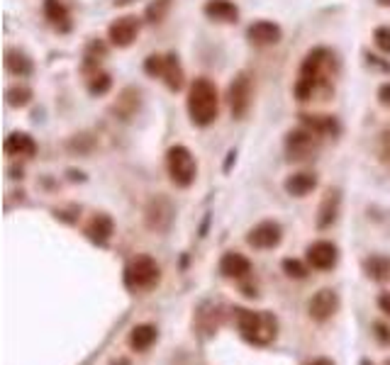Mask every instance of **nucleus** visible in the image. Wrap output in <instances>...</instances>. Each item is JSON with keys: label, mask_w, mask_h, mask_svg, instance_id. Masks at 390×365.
I'll return each instance as SVG.
<instances>
[{"label": "nucleus", "mask_w": 390, "mask_h": 365, "mask_svg": "<svg viewBox=\"0 0 390 365\" xmlns=\"http://www.w3.org/2000/svg\"><path fill=\"white\" fill-rule=\"evenodd\" d=\"M234 322L236 329H239L241 339L252 346H263L273 344L278 336V319L273 312H254V309L234 307Z\"/></svg>", "instance_id": "obj_1"}, {"label": "nucleus", "mask_w": 390, "mask_h": 365, "mask_svg": "<svg viewBox=\"0 0 390 365\" xmlns=\"http://www.w3.org/2000/svg\"><path fill=\"white\" fill-rule=\"evenodd\" d=\"M220 112V95L217 88L207 78H195L188 88V115L195 127H207Z\"/></svg>", "instance_id": "obj_2"}, {"label": "nucleus", "mask_w": 390, "mask_h": 365, "mask_svg": "<svg viewBox=\"0 0 390 365\" xmlns=\"http://www.w3.org/2000/svg\"><path fill=\"white\" fill-rule=\"evenodd\" d=\"M161 283V266L147 253H139L124 268V285L132 293H149Z\"/></svg>", "instance_id": "obj_3"}, {"label": "nucleus", "mask_w": 390, "mask_h": 365, "mask_svg": "<svg viewBox=\"0 0 390 365\" xmlns=\"http://www.w3.org/2000/svg\"><path fill=\"white\" fill-rule=\"evenodd\" d=\"M327 49H313V52L305 57L303 66H300V73H298V81H295V98L298 100H310L313 98V93L317 90V86L322 83V76H324V66H327Z\"/></svg>", "instance_id": "obj_4"}, {"label": "nucleus", "mask_w": 390, "mask_h": 365, "mask_svg": "<svg viewBox=\"0 0 390 365\" xmlns=\"http://www.w3.org/2000/svg\"><path fill=\"white\" fill-rule=\"evenodd\" d=\"M166 170H169V178L176 188H190L198 175V164H195L190 149L176 144L166 154Z\"/></svg>", "instance_id": "obj_5"}, {"label": "nucleus", "mask_w": 390, "mask_h": 365, "mask_svg": "<svg viewBox=\"0 0 390 365\" xmlns=\"http://www.w3.org/2000/svg\"><path fill=\"white\" fill-rule=\"evenodd\" d=\"M319 141H322V137H319V134H315V132H310L308 127L292 129V132H288V137H286L288 159H290V161L313 159V156L319 151Z\"/></svg>", "instance_id": "obj_6"}, {"label": "nucleus", "mask_w": 390, "mask_h": 365, "mask_svg": "<svg viewBox=\"0 0 390 365\" xmlns=\"http://www.w3.org/2000/svg\"><path fill=\"white\" fill-rule=\"evenodd\" d=\"M144 71L149 76L164 78V83L171 90H178L183 86V71H180L178 57H174V54H169V57H159V54L149 57L144 61Z\"/></svg>", "instance_id": "obj_7"}, {"label": "nucleus", "mask_w": 390, "mask_h": 365, "mask_svg": "<svg viewBox=\"0 0 390 365\" xmlns=\"http://www.w3.org/2000/svg\"><path fill=\"white\" fill-rule=\"evenodd\" d=\"M227 103H230L234 119L247 117L249 108H252V78H249V73H236L234 76V81L227 88Z\"/></svg>", "instance_id": "obj_8"}, {"label": "nucleus", "mask_w": 390, "mask_h": 365, "mask_svg": "<svg viewBox=\"0 0 390 365\" xmlns=\"http://www.w3.org/2000/svg\"><path fill=\"white\" fill-rule=\"evenodd\" d=\"M174 215H176L174 205H171V200L164 195H154L147 202V207H144V221H147V226L156 234L169 232L171 224H174Z\"/></svg>", "instance_id": "obj_9"}, {"label": "nucleus", "mask_w": 390, "mask_h": 365, "mask_svg": "<svg viewBox=\"0 0 390 365\" xmlns=\"http://www.w3.org/2000/svg\"><path fill=\"white\" fill-rule=\"evenodd\" d=\"M283 241V226L276 219H263L259 221L254 229H249L247 234V244L259 251H271L278 244Z\"/></svg>", "instance_id": "obj_10"}, {"label": "nucleus", "mask_w": 390, "mask_h": 365, "mask_svg": "<svg viewBox=\"0 0 390 365\" xmlns=\"http://www.w3.org/2000/svg\"><path fill=\"white\" fill-rule=\"evenodd\" d=\"M337 312H339V295L334 293V290L322 288V290H317L313 297H310L308 314H310V319H313V322H317V324L329 322V319H332Z\"/></svg>", "instance_id": "obj_11"}, {"label": "nucleus", "mask_w": 390, "mask_h": 365, "mask_svg": "<svg viewBox=\"0 0 390 365\" xmlns=\"http://www.w3.org/2000/svg\"><path fill=\"white\" fill-rule=\"evenodd\" d=\"M305 258H308V263L315 270H332L339 261V248L332 241L319 239V241L310 244L308 251H305Z\"/></svg>", "instance_id": "obj_12"}, {"label": "nucleus", "mask_w": 390, "mask_h": 365, "mask_svg": "<svg viewBox=\"0 0 390 365\" xmlns=\"http://www.w3.org/2000/svg\"><path fill=\"white\" fill-rule=\"evenodd\" d=\"M137 34H139V20L134 15L118 17V20L108 27V39L120 49L129 47V44L137 39Z\"/></svg>", "instance_id": "obj_13"}, {"label": "nucleus", "mask_w": 390, "mask_h": 365, "mask_svg": "<svg viewBox=\"0 0 390 365\" xmlns=\"http://www.w3.org/2000/svg\"><path fill=\"white\" fill-rule=\"evenodd\" d=\"M113 234H115V221L110 215L100 212V215H93L91 219H88L86 237L91 239L93 244H98V246H108V241L113 239Z\"/></svg>", "instance_id": "obj_14"}, {"label": "nucleus", "mask_w": 390, "mask_h": 365, "mask_svg": "<svg viewBox=\"0 0 390 365\" xmlns=\"http://www.w3.org/2000/svg\"><path fill=\"white\" fill-rule=\"evenodd\" d=\"M220 273L230 280H244L252 273V261L247 256H241L236 251H227L220 258Z\"/></svg>", "instance_id": "obj_15"}, {"label": "nucleus", "mask_w": 390, "mask_h": 365, "mask_svg": "<svg viewBox=\"0 0 390 365\" xmlns=\"http://www.w3.org/2000/svg\"><path fill=\"white\" fill-rule=\"evenodd\" d=\"M339 207H342V190H339V188H329V190L324 193L322 202H319V210H317L319 229H329V226L337 221Z\"/></svg>", "instance_id": "obj_16"}, {"label": "nucleus", "mask_w": 390, "mask_h": 365, "mask_svg": "<svg viewBox=\"0 0 390 365\" xmlns=\"http://www.w3.org/2000/svg\"><path fill=\"white\" fill-rule=\"evenodd\" d=\"M247 37L257 47H271V44L281 41V27H278L276 22L259 20V22H254V25H249Z\"/></svg>", "instance_id": "obj_17"}, {"label": "nucleus", "mask_w": 390, "mask_h": 365, "mask_svg": "<svg viewBox=\"0 0 390 365\" xmlns=\"http://www.w3.org/2000/svg\"><path fill=\"white\" fill-rule=\"evenodd\" d=\"M283 188H286V193L290 197H308L317 188V175L308 173V170H300V173L288 175Z\"/></svg>", "instance_id": "obj_18"}, {"label": "nucleus", "mask_w": 390, "mask_h": 365, "mask_svg": "<svg viewBox=\"0 0 390 365\" xmlns=\"http://www.w3.org/2000/svg\"><path fill=\"white\" fill-rule=\"evenodd\" d=\"M156 339H159V331H156L154 324H137L132 331H129L127 344H129V348H132V351L144 353V351H149L151 346L156 344Z\"/></svg>", "instance_id": "obj_19"}, {"label": "nucleus", "mask_w": 390, "mask_h": 365, "mask_svg": "<svg viewBox=\"0 0 390 365\" xmlns=\"http://www.w3.org/2000/svg\"><path fill=\"white\" fill-rule=\"evenodd\" d=\"M300 122L303 127H308L310 132L319 134V137H334L339 132V124L332 115H300Z\"/></svg>", "instance_id": "obj_20"}, {"label": "nucleus", "mask_w": 390, "mask_h": 365, "mask_svg": "<svg viewBox=\"0 0 390 365\" xmlns=\"http://www.w3.org/2000/svg\"><path fill=\"white\" fill-rule=\"evenodd\" d=\"M3 146H6V154H10V156H35L37 154L35 139L25 132H12Z\"/></svg>", "instance_id": "obj_21"}, {"label": "nucleus", "mask_w": 390, "mask_h": 365, "mask_svg": "<svg viewBox=\"0 0 390 365\" xmlns=\"http://www.w3.org/2000/svg\"><path fill=\"white\" fill-rule=\"evenodd\" d=\"M203 10H205V15L210 20L217 22H236V17H239V10L230 0H207Z\"/></svg>", "instance_id": "obj_22"}, {"label": "nucleus", "mask_w": 390, "mask_h": 365, "mask_svg": "<svg viewBox=\"0 0 390 365\" xmlns=\"http://www.w3.org/2000/svg\"><path fill=\"white\" fill-rule=\"evenodd\" d=\"M364 273L375 283H388L390 280V261L383 256H371L364 261Z\"/></svg>", "instance_id": "obj_23"}, {"label": "nucleus", "mask_w": 390, "mask_h": 365, "mask_svg": "<svg viewBox=\"0 0 390 365\" xmlns=\"http://www.w3.org/2000/svg\"><path fill=\"white\" fill-rule=\"evenodd\" d=\"M6 68L15 76H30L32 73V61L27 54L17 52V49H8L6 52Z\"/></svg>", "instance_id": "obj_24"}, {"label": "nucleus", "mask_w": 390, "mask_h": 365, "mask_svg": "<svg viewBox=\"0 0 390 365\" xmlns=\"http://www.w3.org/2000/svg\"><path fill=\"white\" fill-rule=\"evenodd\" d=\"M44 15L52 25H66L68 10L62 0H44Z\"/></svg>", "instance_id": "obj_25"}, {"label": "nucleus", "mask_w": 390, "mask_h": 365, "mask_svg": "<svg viewBox=\"0 0 390 365\" xmlns=\"http://www.w3.org/2000/svg\"><path fill=\"white\" fill-rule=\"evenodd\" d=\"M283 273L292 280H305L308 278V266L303 261H298V258H286L283 261Z\"/></svg>", "instance_id": "obj_26"}, {"label": "nucleus", "mask_w": 390, "mask_h": 365, "mask_svg": "<svg viewBox=\"0 0 390 365\" xmlns=\"http://www.w3.org/2000/svg\"><path fill=\"white\" fill-rule=\"evenodd\" d=\"M8 103L12 105V108H25L27 103L32 100V90L25 86H15V88H8Z\"/></svg>", "instance_id": "obj_27"}, {"label": "nucleus", "mask_w": 390, "mask_h": 365, "mask_svg": "<svg viewBox=\"0 0 390 365\" xmlns=\"http://www.w3.org/2000/svg\"><path fill=\"white\" fill-rule=\"evenodd\" d=\"M110 86H113V78L108 76V73H95V76L88 81V90H91L93 95H103L110 90Z\"/></svg>", "instance_id": "obj_28"}, {"label": "nucleus", "mask_w": 390, "mask_h": 365, "mask_svg": "<svg viewBox=\"0 0 390 365\" xmlns=\"http://www.w3.org/2000/svg\"><path fill=\"white\" fill-rule=\"evenodd\" d=\"M373 41L380 52L390 54V27H378V30L373 32Z\"/></svg>", "instance_id": "obj_29"}, {"label": "nucleus", "mask_w": 390, "mask_h": 365, "mask_svg": "<svg viewBox=\"0 0 390 365\" xmlns=\"http://www.w3.org/2000/svg\"><path fill=\"white\" fill-rule=\"evenodd\" d=\"M380 159L390 168V127H385L380 132Z\"/></svg>", "instance_id": "obj_30"}, {"label": "nucleus", "mask_w": 390, "mask_h": 365, "mask_svg": "<svg viewBox=\"0 0 390 365\" xmlns=\"http://www.w3.org/2000/svg\"><path fill=\"white\" fill-rule=\"evenodd\" d=\"M373 336H375V339H378L383 346L390 344V329H388L385 324H380V322H375V324H373Z\"/></svg>", "instance_id": "obj_31"}, {"label": "nucleus", "mask_w": 390, "mask_h": 365, "mask_svg": "<svg viewBox=\"0 0 390 365\" xmlns=\"http://www.w3.org/2000/svg\"><path fill=\"white\" fill-rule=\"evenodd\" d=\"M378 103L390 110V83H383V86L378 88Z\"/></svg>", "instance_id": "obj_32"}, {"label": "nucleus", "mask_w": 390, "mask_h": 365, "mask_svg": "<svg viewBox=\"0 0 390 365\" xmlns=\"http://www.w3.org/2000/svg\"><path fill=\"white\" fill-rule=\"evenodd\" d=\"M378 309L385 314V317H390V293H380L378 295Z\"/></svg>", "instance_id": "obj_33"}, {"label": "nucleus", "mask_w": 390, "mask_h": 365, "mask_svg": "<svg viewBox=\"0 0 390 365\" xmlns=\"http://www.w3.org/2000/svg\"><path fill=\"white\" fill-rule=\"evenodd\" d=\"M305 365H334V360H332V358H324V355H319V358L308 360Z\"/></svg>", "instance_id": "obj_34"}, {"label": "nucleus", "mask_w": 390, "mask_h": 365, "mask_svg": "<svg viewBox=\"0 0 390 365\" xmlns=\"http://www.w3.org/2000/svg\"><path fill=\"white\" fill-rule=\"evenodd\" d=\"M110 365H132V363H129L127 358H115V360H110Z\"/></svg>", "instance_id": "obj_35"}, {"label": "nucleus", "mask_w": 390, "mask_h": 365, "mask_svg": "<svg viewBox=\"0 0 390 365\" xmlns=\"http://www.w3.org/2000/svg\"><path fill=\"white\" fill-rule=\"evenodd\" d=\"M380 6H390V0H378Z\"/></svg>", "instance_id": "obj_36"}, {"label": "nucleus", "mask_w": 390, "mask_h": 365, "mask_svg": "<svg viewBox=\"0 0 390 365\" xmlns=\"http://www.w3.org/2000/svg\"><path fill=\"white\" fill-rule=\"evenodd\" d=\"M361 365H373V363H371V360H366V358H364V360H361Z\"/></svg>", "instance_id": "obj_37"}, {"label": "nucleus", "mask_w": 390, "mask_h": 365, "mask_svg": "<svg viewBox=\"0 0 390 365\" xmlns=\"http://www.w3.org/2000/svg\"><path fill=\"white\" fill-rule=\"evenodd\" d=\"M383 365H390V358H388V360H385V363H383Z\"/></svg>", "instance_id": "obj_38"}]
</instances>
